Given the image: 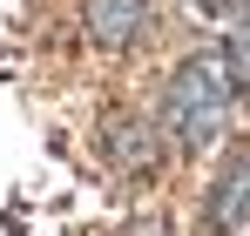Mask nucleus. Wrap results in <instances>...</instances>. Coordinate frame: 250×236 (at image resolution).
I'll use <instances>...</instances> for the list:
<instances>
[{"label": "nucleus", "mask_w": 250, "mask_h": 236, "mask_svg": "<svg viewBox=\"0 0 250 236\" xmlns=\"http://www.w3.org/2000/svg\"><path fill=\"white\" fill-rule=\"evenodd\" d=\"M189 7H196V14H209V20H230V27H237V20H250V0H189Z\"/></svg>", "instance_id": "423d86ee"}, {"label": "nucleus", "mask_w": 250, "mask_h": 236, "mask_svg": "<svg viewBox=\"0 0 250 236\" xmlns=\"http://www.w3.org/2000/svg\"><path fill=\"white\" fill-rule=\"evenodd\" d=\"M82 34L102 54H128L156 34V0H82Z\"/></svg>", "instance_id": "20e7f679"}, {"label": "nucleus", "mask_w": 250, "mask_h": 236, "mask_svg": "<svg viewBox=\"0 0 250 236\" xmlns=\"http://www.w3.org/2000/svg\"><path fill=\"white\" fill-rule=\"evenodd\" d=\"M230 101H237V88L223 75V54L196 47V54H183L163 75L156 128H163V142H176V149H216L230 135Z\"/></svg>", "instance_id": "f257e3e1"}, {"label": "nucleus", "mask_w": 250, "mask_h": 236, "mask_svg": "<svg viewBox=\"0 0 250 236\" xmlns=\"http://www.w3.org/2000/svg\"><path fill=\"white\" fill-rule=\"evenodd\" d=\"M95 149L108 169H128V176H149L163 162V128L149 115H128V108H108L102 128H95Z\"/></svg>", "instance_id": "7ed1b4c3"}, {"label": "nucleus", "mask_w": 250, "mask_h": 236, "mask_svg": "<svg viewBox=\"0 0 250 236\" xmlns=\"http://www.w3.org/2000/svg\"><path fill=\"white\" fill-rule=\"evenodd\" d=\"M203 230L209 236H244L250 230V149H230V156L209 169V182H203Z\"/></svg>", "instance_id": "f03ea898"}, {"label": "nucleus", "mask_w": 250, "mask_h": 236, "mask_svg": "<svg viewBox=\"0 0 250 236\" xmlns=\"http://www.w3.org/2000/svg\"><path fill=\"white\" fill-rule=\"evenodd\" d=\"M216 54H223L230 88H237V95H250V20H237V27L223 34V47H216Z\"/></svg>", "instance_id": "39448f33"}, {"label": "nucleus", "mask_w": 250, "mask_h": 236, "mask_svg": "<svg viewBox=\"0 0 250 236\" xmlns=\"http://www.w3.org/2000/svg\"><path fill=\"white\" fill-rule=\"evenodd\" d=\"M244 236H250V230H244Z\"/></svg>", "instance_id": "0eeeda50"}]
</instances>
